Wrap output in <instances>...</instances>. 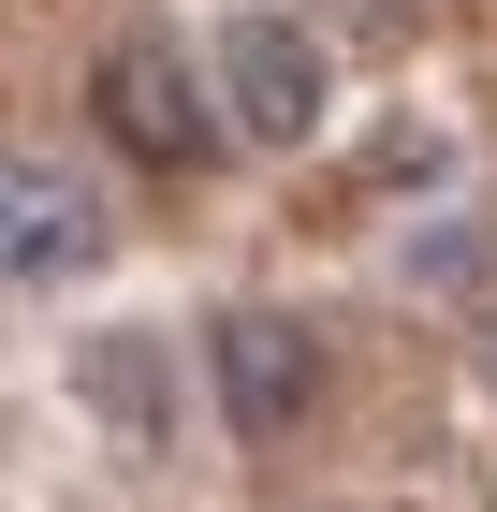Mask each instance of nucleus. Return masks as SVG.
I'll list each match as a JSON object with an SVG mask.
<instances>
[{
	"label": "nucleus",
	"instance_id": "f257e3e1",
	"mask_svg": "<svg viewBox=\"0 0 497 512\" xmlns=\"http://www.w3.org/2000/svg\"><path fill=\"white\" fill-rule=\"evenodd\" d=\"M322 103H337V74H322V44H307L293 15H234V30H220V132H249V147H307Z\"/></svg>",
	"mask_w": 497,
	"mask_h": 512
},
{
	"label": "nucleus",
	"instance_id": "f03ea898",
	"mask_svg": "<svg viewBox=\"0 0 497 512\" xmlns=\"http://www.w3.org/2000/svg\"><path fill=\"white\" fill-rule=\"evenodd\" d=\"M205 366H220L234 439H293L307 410H322V337H307V322H278V308H234L220 337H205Z\"/></svg>",
	"mask_w": 497,
	"mask_h": 512
},
{
	"label": "nucleus",
	"instance_id": "7ed1b4c3",
	"mask_svg": "<svg viewBox=\"0 0 497 512\" xmlns=\"http://www.w3.org/2000/svg\"><path fill=\"white\" fill-rule=\"evenodd\" d=\"M0 220H15V235H0L15 293H59V278L103 249V205H88V176H74L59 147H15V176H0Z\"/></svg>",
	"mask_w": 497,
	"mask_h": 512
},
{
	"label": "nucleus",
	"instance_id": "20e7f679",
	"mask_svg": "<svg viewBox=\"0 0 497 512\" xmlns=\"http://www.w3.org/2000/svg\"><path fill=\"white\" fill-rule=\"evenodd\" d=\"M103 132L132 161H205V103H191V74H176V44H103Z\"/></svg>",
	"mask_w": 497,
	"mask_h": 512
}]
</instances>
